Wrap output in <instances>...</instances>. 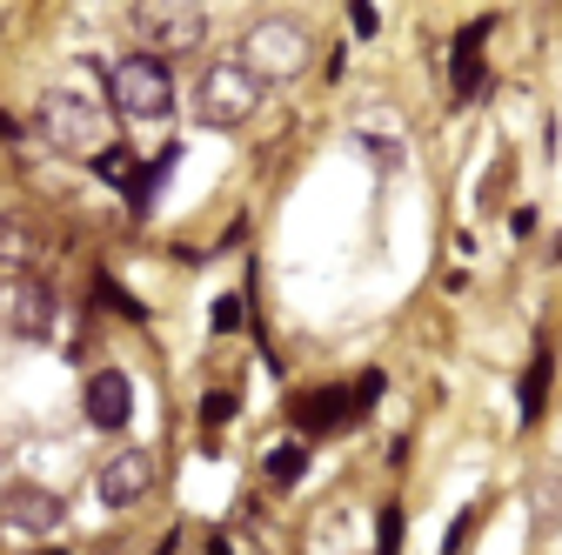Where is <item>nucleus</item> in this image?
<instances>
[{
	"label": "nucleus",
	"mask_w": 562,
	"mask_h": 555,
	"mask_svg": "<svg viewBox=\"0 0 562 555\" xmlns=\"http://www.w3.org/2000/svg\"><path fill=\"white\" fill-rule=\"evenodd\" d=\"M207 555H228V542H222V535H207Z\"/></svg>",
	"instance_id": "23"
},
{
	"label": "nucleus",
	"mask_w": 562,
	"mask_h": 555,
	"mask_svg": "<svg viewBox=\"0 0 562 555\" xmlns=\"http://www.w3.org/2000/svg\"><path fill=\"white\" fill-rule=\"evenodd\" d=\"M34 134L47 148H60V155H101L108 148L101 141V107L88 94H67V88L34 101Z\"/></svg>",
	"instance_id": "4"
},
{
	"label": "nucleus",
	"mask_w": 562,
	"mask_h": 555,
	"mask_svg": "<svg viewBox=\"0 0 562 555\" xmlns=\"http://www.w3.org/2000/svg\"><path fill=\"white\" fill-rule=\"evenodd\" d=\"M34 261V228L21 215H0V268H27Z\"/></svg>",
	"instance_id": "14"
},
{
	"label": "nucleus",
	"mask_w": 562,
	"mask_h": 555,
	"mask_svg": "<svg viewBox=\"0 0 562 555\" xmlns=\"http://www.w3.org/2000/svg\"><path fill=\"white\" fill-rule=\"evenodd\" d=\"M549 375H555V362H549V349H536V362H529V375H522V422H536V415H542Z\"/></svg>",
	"instance_id": "15"
},
{
	"label": "nucleus",
	"mask_w": 562,
	"mask_h": 555,
	"mask_svg": "<svg viewBox=\"0 0 562 555\" xmlns=\"http://www.w3.org/2000/svg\"><path fill=\"white\" fill-rule=\"evenodd\" d=\"M235 328H241V302L222 295V302H215V335H235Z\"/></svg>",
	"instance_id": "20"
},
{
	"label": "nucleus",
	"mask_w": 562,
	"mask_h": 555,
	"mask_svg": "<svg viewBox=\"0 0 562 555\" xmlns=\"http://www.w3.org/2000/svg\"><path fill=\"white\" fill-rule=\"evenodd\" d=\"M475 522H482V509H462V516L449 522V542H442V555H462V542L475 535Z\"/></svg>",
	"instance_id": "18"
},
{
	"label": "nucleus",
	"mask_w": 562,
	"mask_h": 555,
	"mask_svg": "<svg viewBox=\"0 0 562 555\" xmlns=\"http://www.w3.org/2000/svg\"><path fill=\"white\" fill-rule=\"evenodd\" d=\"M356 148H362V155H375V168H382V174H395V168H402V155H408V148H402V134H389V127H382V114H369V121L356 127Z\"/></svg>",
	"instance_id": "12"
},
{
	"label": "nucleus",
	"mask_w": 562,
	"mask_h": 555,
	"mask_svg": "<svg viewBox=\"0 0 562 555\" xmlns=\"http://www.w3.org/2000/svg\"><path fill=\"white\" fill-rule=\"evenodd\" d=\"M81 415L94 429H127V415H134V382L121 375V369H94L88 375V388H81Z\"/></svg>",
	"instance_id": "9"
},
{
	"label": "nucleus",
	"mask_w": 562,
	"mask_h": 555,
	"mask_svg": "<svg viewBox=\"0 0 562 555\" xmlns=\"http://www.w3.org/2000/svg\"><path fill=\"white\" fill-rule=\"evenodd\" d=\"M127 27H134L140 54H155V60H168V54H194V47L207 41V14L188 8V0H140V8L127 14Z\"/></svg>",
	"instance_id": "5"
},
{
	"label": "nucleus",
	"mask_w": 562,
	"mask_h": 555,
	"mask_svg": "<svg viewBox=\"0 0 562 555\" xmlns=\"http://www.w3.org/2000/svg\"><path fill=\"white\" fill-rule=\"evenodd\" d=\"M108 101L127 121H168L175 114V75H168V60H155V54L114 60L108 67Z\"/></svg>",
	"instance_id": "3"
},
{
	"label": "nucleus",
	"mask_w": 562,
	"mask_h": 555,
	"mask_svg": "<svg viewBox=\"0 0 562 555\" xmlns=\"http://www.w3.org/2000/svg\"><path fill=\"white\" fill-rule=\"evenodd\" d=\"M14 335H27V341L54 335V288L47 282H21L14 288Z\"/></svg>",
	"instance_id": "11"
},
{
	"label": "nucleus",
	"mask_w": 562,
	"mask_h": 555,
	"mask_svg": "<svg viewBox=\"0 0 562 555\" xmlns=\"http://www.w3.org/2000/svg\"><path fill=\"white\" fill-rule=\"evenodd\" d=\"M268 482H274V489H295V482L308 475V442H281V449H268Z\"/></svg>",
	"instance_id": "13"
},
{
	"label": "nucleus",
	"mask_w": 562,
	"mask_h": 555,
	"mask_svg": "<svg viewBox=\"0 0 562 555\" xmlns=\"http://www.w3.org/2000/svg\"><path fill=\"white\" fill-rule=\"evenodd\" d=\"M348 27H356V34H375L382 14H375V8H348Z\"/></svg>",
	"instance_id": "22"
},
{
	"label": "nucleus",
	"mask_w": 562,
	"mask_h": 555,
	"mask_svg": "<svg viewBox=\"0 0 562 555\" xmlns=\"http://www.w3.org/2000/svg\"><path fill=\"white\" fill-rule=\"evenodd\" d=\"M555 254H562V241H555Z\"/></svg>",
	"instance_id": "25"
},
{
	"label": "nucleus",
	"mask_w": 562,
	"mask_h": 555,
	"mask_svg": "<svg viewBox=\"0 0 562 555\" xmlns=\"http://www.w3.org/2000/svg\"><path fill=\"white\" fill-rule=\"evenodd\" d=\"M94 174H101L108 188H127V194H134V181H140V168H134L127 148H101V155H94Z\"/></svg>",
	"instance_id": "16"
},
{
	"label": "nucleus",
	"mask_w": 562,
	"mask_h": 555,
	"mask_svg": "<svg viewBox=\"0 0 562 555\" xmlns=\"http://www.w3.org/2000/svg\"><path fill=\"white\" fill-rule=\"evenodd\" d=\"M261 94H268V88L248 75L241 54H215V60L194 75V121H201V127H241V121H255Z\"/></svg>",
	"instance_id": "1"
},
{
	"label": "nucleus",
	"mask_w": 562,
	"mask_h": 555,
	"mask_svg": "<svg viewBox=\"0 0 562 555\" xmlns=\"http://www.w3.org/2000/svg\"><path fill=\"white\" fill-rule=\"evenodd\" d=\"M395 542H402V509H382V548L375 555H395Z\"/></svg>",
	"instance_id": "21"
},
{
	"label": "nucleus",
	"mask_w": 562,
	"mask_h": 555,
	"mask_svg": "<svg viewBox=\"0 0 562 555\" xmlns=\"http://www.w3.org/2000/svg\"><path fill=\"white\" fill-rule=\"evenodd\" d=\"M382 369H369V375H356V382H341V388H315V395H295L289 401V415H295V429L302 435H335V429H348L362 408H375L382 401Z\"/></svg>",
	"instance_id": "6"
},
{
	"label": "nucleus",
	"mask_w": 562,
	"mask_h": 555,
	"mask_svg": "<svg viewBox=\"0 0 562 555\" xmlns=\"http://www.w3.org/2000/svg\"><path fill=\"white\" fill-rule=\"evenodd\" d=\"M228 415H235V395H228V388H215V395H201V422H207V429H222Z\"/></svg>",
	"instance_id": "17"
},
{
	"label": "nucleus",
	"mask_w": 562,
	"mask_h": 555,
	"mask_svg": "<svg viewBox=\"0 0 562 555\" xmlns=\"http://www.w3.org/2000/svg\"><path fill=\"white\" fill-rule=\"evenodd\" d=\"M241 60H248V75L268 88V81H295L302 67L315 60V34L295 21V14H261L248 21L241 34Z\"/></svg>",
	"instance_id": "2"
},
{
	"label": "nucleus",
	"mask_w": 562,
	"mask_h": 555,
	"mask_svg": "<svg viewBox=\"0 0 562 555\" xmlns=\"http://www.w3.org/2000/svg\"><path fill=\"white\" fill-rule=\"evenodd\" d=\"M41 555H67V548H41Z\"/></svg>",
	"instance_id": "24"
},
{
	"label": "nucleus",
	"mask_w": 562,
	"mask_h": 555,
	"mask_svg": "<svg viewBox=\"0 0 562 555\" xmlns=\"http://www.w3.org/2000/svg\"><path fill=\"white\" fill-rule=\"evenodd\" d=\"M488 27H496V21H469V27L456 34V47H449V88H456V101H475L482 81H488V60H482Z\"/></svg>",
	"instance_id": "10"
},
{
	"label": "nucleus",
	"mask_w": 562,
	"mask_h": 555,
	"mask_svg": "<svg viewBox=\"0 0 562 555\" xmlns=\"http://www.w3.org/2000/svg\"><path fill=\"white\" fill-rule=\"evenodd\" d=\"M0 522L21 529V535H54L67 522V502L54 489H34V482H14V489H0Z\"/></svg>",
	"instance_id": "8"
},
{
	"label": "nucleus",
	"mask_w": 562,
	"mask_h": 555,
	"mask_svg": "<svg viewBox=\"0 0 562 555\" xmlns=\"http://www.w3.org/2000/svg\"><path fill=\"white\" fill-rule=\"evenodd\" d=\"M101 302H108V308H121L127 321H140V302H134V295H121V288L108 282V274H101Z\"/></svg>",
	"instance_id": "19"
},
{
	"label": "nucleus",
	"mask_w": 562,
	"mask_h": 555,
	"mask_svg": "<svg viewBox=\"0 0 562 555\" xmlns=\"http://www.w3.org/2000/svg\"><path fill=\"white\" fill-rule=\"evenodd\" d=\"M148 489H155V455H148V449H121V455H108L101 475H94V496H101L108 509H134Z\"/></svg>",
	"instance_id": "7"
}]
</instances>
